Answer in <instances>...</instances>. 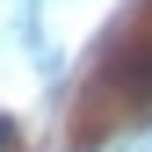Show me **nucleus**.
Listing matches in <instances>:
<instances>
[{
	"mask_svg": "<svg viewBox=\"0 0 152 152\" xmlns=\"http://www.w3.org/2000/svg\"><path fill=\"white\" fill-rule=\"evenodd\" d=\"M109 80H116L130 102L152 109V36H130V44L116 51V65H109Z\"/></svg>",
	"mask_w": 152,
	"mask_h": 152,
	"instance_id": "obj_1",
	"label": "nucleus"
},
{
	"mask_svg": "<svg viewBox=\"0 0 152 152\" xmlns=\"http://www.w3.org/2000/svg\"><path fill=\"white\" fill-rule=\"evenodd\" d=\"M0 152H15V116L0 109Z\"/></svg>",
	"mask_w": 152,
	"mask_h": 152,
	"instance_id": "obj_2",
	"label": "nucleus"
}]
</instances>
